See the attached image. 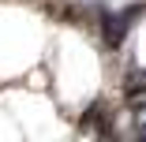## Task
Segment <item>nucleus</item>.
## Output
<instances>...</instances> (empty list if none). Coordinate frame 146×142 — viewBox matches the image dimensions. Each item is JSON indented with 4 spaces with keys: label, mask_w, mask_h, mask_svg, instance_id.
I'll list each match as a JSON object with an SVG mask.
<instances>
[{
    "label": "nucleus",
    "mask_w": 146,
    "mask_h": 142,
    "mask_svg": "<svg viewBox=\"0 0 146 142\" xmlns=\"http://www.w3.org/2000/svg\"><path fill=\"white\" fill-rule=\"evenodd\" d=\"M142 11H146V4H131V8H120V11L101 8V11H98V34H101L105 49H120L124 38L131 34V26L139 22Z\"/></svg>",
    "instance_id": "f257e3e1"
},
{
    "label": "nucleus",
    "mask_w": 146,
    "mask_h": 142,
    "mask_svg": "<svg viewBox=\"0 0 146 142\" xmlns=\"http://www.w3.org/2000/svg\"><path fill=\"white\" fill-rule=\"evenodd\" d=\"M79 127H82L86 135H101V138H112V116H109L105 101H94L90 108H86V112H82V120H79Z\"/></svg>",
    "instance_id": "f03ea898"
},
{
    "label": "nucleus",
    "mask_w": 146,
    "mask_h": 142,
    "mask_svg": "<svg viewBox=\"0 0 146 142\" xmlns=\"http://www.w3.org/2000/svg\"><path fill=\"white\" fill-rule=\"evenodd\" d=\"M124 97H127V105L135 108V112H142L146 108V71H127L124 75Z\"/></svg>",
    "instance_id": "7ed1b4c3"
}]
</instances>
